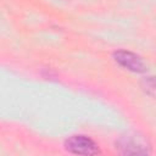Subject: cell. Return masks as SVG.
<instances>
[{"mask_svg":"<svg viewBox=\"0 0 156 156\" xmlns=\"http://www.w3.org/2000/svg\"><path fill=\"white\" fill-rule=\"evenodd\" d=\"M65 149L74 155H98L100 154L96 143L87 135H72L65 141Z\"/></svg>","mask_w":156,"mask_h":156,"instance_id":"obj_1","label":"cell"},{"mask_svg":"<svg viewBox=\"0 0 156 156\" xmlns=\"http://www.w3.org/2000/svg\"><path fill=\"white\" fill-rule=\"evenodd\" d=\"M115 61L121 65L122 67L132 71V72H136V73H141L146 71V65L143 61V58L130 51H126V50H118L113 54Z\"/></svg>","mask_w":156,"mask_h":156,"instance_id":"obj_2","label":"cell"},{"mask_svg":"<svg viewBox=\"0 0 156 156\" xmlns=\"http://www.w3.org/2000/svg\"><path fill=\"white\" fill-rule=\"evenodd\" d=\"M116 147L124 155H147L150 151L147 145L136 139L135 135H124L116 141Z\"/></svg>","mask_w":156,"mask_h":156,"instance_id":"obj_3","label":"cell"},{"mask_svg":"<svg viewBox=\"0 0 156 156\" xmlns=\"http://www.w3.org/2000/svg\"><path fill=\"white\" fill-rule=\"evenodd\" d=\"M144 87L146 89V93H149L151 96H154V89H155V84H154V78L152 77H147L144 80Z\"/></svg>","mask_w":156,"mask_h":156,"instance_id":"obj_4","label":"cell"}]
</instances>
